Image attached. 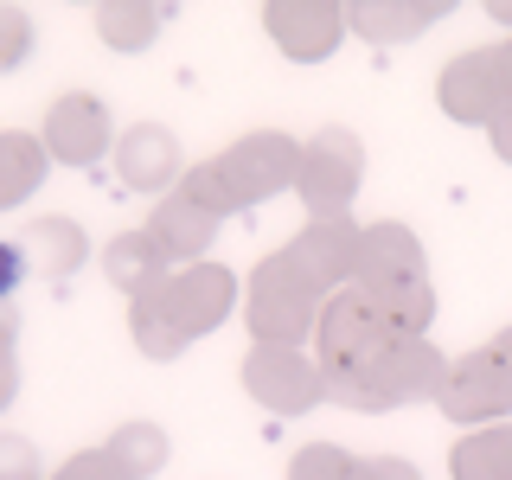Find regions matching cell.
Segmentation results:
<instances>
[{
	"label": "cell",
	"mask_w": 512,
	"mask_h": 480,
	"mask_svg": "<svg viewBox=\"0 0 512 480\" xmlns=\"http://www.w3.org/2000/svg\"><path fill=\"white\" fill-rule=\"evenodd\" d=\"M359 288H397V282H429V256H423V237L397 218H378V224H359Z\"/></svg>",
	"instance_id": "13"
},
{
	"label": "cell",
	"mask_w": 512,
	"mask_h": 480,
	"mask_svg": "<svg viewBox=\"0 0 512 480\" xmlns=\"http://www.w3.org/2000/svg\"><path fill=\"white\" fill-rule=\"evenodd\" d=\"M448 13V0H352L346 26L372 45H410Z\"/></svg>",
	"instance_id": "15"
},
{
	"label": "cell",
	"mask_w": 512,
	"mask_h": 480,
	"mask_svg": "<svg viewBox=\"0 0 512 480\" xmlns=\"http://www.w3.org/2000/svg\"><path fill=\"white\" fill-rule=\"evenodd\" d=\"M263 32L276 39L282 58L320 64V58H333L346 45V7H333V0H269Z\"/></svg>",
	"instance_id": "11"
},
{
	"label": "cell",
	"mask_w": 512,
	"mask_h": 480,
	"mask_svg": "<svg viewBox=\"0 0 512 480\" xmlns=\"http://www.w3.org/2000/svg\"><path fill=\"white\" fill-rule=\"evenodd\" d=\"M314 346H320L314 352L320 372H327V404H346L365 384V372L397 346V333L384 327V314L365 301V288H340V295H327V308H320Z\"/></svg>",
	"instance_id": "2"
},
{
	"label": "cell",
	"mask_w": 512,
	"mask_h": 480,
	"mask_svg": "<svg viewBox=\"0 0 512 480\" xmlns=\"http://www.w3.org/2000/svg\"><path fill=\"white\" fill-rule=\"evenodd\" d=\"M13 391H20V359H13V352H0V410L13 404Z\"/></svg>",
	"instance_id": "31"
},
{
	"label": "cell",
	"mask_w": 512,
	"mask_h": 480,
	"mask_svg": "<svg viewBox=\"0 0 512 480\" xmlns=\"http://www.w3.org/2000/svg\"><path fill=\"white\" fill-rule=\"evenodd\" d=\"M282 250L295 256V263L308 269V282L327 288V295L352 288V276H359V224L352 218H308Z\"/></svg>",
	"instance_id": "12"
},
{
	"label": "cell",
	"mask_w": 512,
	"mask_h": 480,
	"mask_svg": "<svg viewBox=\"0 0 512 480\" xmlns=\"http://www.w3.org/2000/svg\"><path fill=\"white\" fill-rule=\"evenodd\" d=\"M180 192H186L192 205H205V212H212V218H231V212H237V199H231V192H224V180H218V167H212V160H205V167H186Z\"/></svg>",
	"instance_id": "24"
},
{
	"label": "cell",
	"mask_w": 512,
	"mask_h": 480,
	"mask_svg": "<svg viewBox=\"0 0 512 480\" xmlns=\"http://www.w3.org/2000/svg\"><path fill=\"white\" fill-rule=\"evenodd\" d=\"M20 250H26L32 276H45V282H64L90 263V237L77 218H32L20 231Z\"/></svg>",
	"instance_id": "16"
},
{
	"label": "cell",
	"mask_w": 512,
	"mask_h": 480,
	"mask_svg": "<svg viewBox=\"0 0 512 480\" xmlns=\"http://www.w3.org/2000/svg\"><path fill=\"white\" fill-rule=\"evenodd\" d=\"M13 340H20V314H13V301L0 308V352H13Z\"/></svg>",
	"instance_id": "32"
},
{
	"label": "cell",
	"mask_w": 512,
	"mask_h": 480,
	"mask_svg": "<svg viewBox=\"0 0 512 480\" xmlns=\"http://www.w3.org/2000/svg\"><path fill=\"white\" fill-rule=\"evenodd\" d=\"M103 455H109V468L122 480H154L167 468V429L160 423H122L116 436L103 442Z\"/></svg>",
	"instance_id": "22"
},
{
	"label": "cell",
	"mask_w": 512,
	"mask_h": 480,
	"mask_svg": "<svg viewBox=\"0 0 512 480\" xmlns=\"http://www.w3.org/2000/svg\"><path fill=\"white\" fill-rule=\"evenodd\" d=\"M26 52H32V20H26L20 7H0V77L20 71Z\"/></svg>",
	"instance_id": "25"
},
{
	"label": "cell",
	"mask_w": 512,
	"mask_h": 480,
	"mask_svg": "<svg viewBox=\"0 0 512 480\" xmlns=\"http://www.w3.org/2000/svg\"><path fill=\"white\" fill-rule=\"evenodd\" d=\"M45 154L58 167H96L103 154H116V122H109V103L90 90H64L52 109H45Z\"/></svg>",
	"instance_id": "9"
},
{
	"label": "cell",
	"mask_w": 512,
	"mask_h": 480,
	"mask_svg": "<svg viewBox=\"0 0 512 480\" xmlns=\"http://www.w3.org/2000/svg\"><path fill=\"white\" fill-rule=\"evenodd\" d=\"M436 103H442V116L461 122V128H493V116L512 103V96H506V77H500V58H493V45H480V52H461V58L442 64Z\"/></svg>",
	"instance_id": "10"
},
{
	"label": "cell",
	"mask_w": 512,
	"mask_h": 480,
	"mask_svg": "<svg viewBox=\"0 0 512 480\" xmlns=\"http://www.w3.org/2000/svg\"><path fill=\"white\" fill-rule=\"evenodd\" d=\"M448 474L455 480H512V423L468 429L448 448Z\"/></svg>",
	"instance_id": "21"
},
{
	"label": "cell",
	"mask_w": 512,
	"mask_h": 480,
	"mask_svg": "<svg viewBox=\"0 0 512 480\" xmlns=\"http://www.w3.org/2000/svg\"><path fill=\"white\" fill-rule=\"evenodd\" d=\"M493 58H500V77H506V96H512V39L493 45Z\"/></svg>",
	"instance_id": "33"
},
{
	"label": "cell",
	"mask_w": 512,
	"mask_h": 480,
	"mask_svg": "<svg viewBox=\"0 0 512 480\" xmlns=\"http://www.w3.org/2000/svg\"><path fill=\"white\" fill-rule=\"evenodd\" d=\"M167 20H173V7H154V0H103L96 7V39L109 52H148Z\"/></svg>",
	"instance_id": "20"
},
{
	"label": "cell",
	"mask_w": 512,
	"mask_h": 480,
	"mask_svg": "<svg viewBox=\"0 0 512 480\" xmlns=\"http://www.w3.org/2000/svg\"><path fill=\"white\" fill-rule=\"evenodd\" d=\"M45 167H52V154H45V141H39V135L0 128V212L26 205L32 192L45 186Z\"/></svg>",
	"instance_id": "19"
},
{
	"label": "cell",
	"mask_w": 512,
	"mask_h": 480,
	"mask_svg": "<svg viewBox=\"0 0 512 480\" xmlns=\"http://www.w3.org/2000/svg\"><path fill=\"white\" fill-rule=\"evenodd\" d=\"M487 141H493V154H500L506 167H512V103L500 109V116H493V128H487Z\"/></svg>",
	"instance_id": "30"
},
{
	"label": "cell",
	"mask_w": 512,
	"mask_h": 480,
	"mask_svg": "<svg viewBox=\"0 0 512 480\" xmlns=\"http://www.w3.org/2000/svg\"><path fill=\"white\" fill-rule=\"evenodd\" d=\"M237 308V276L224 263H186L154 295L128 301V333L148 359H180L192 340L218 333Z\"/></svg>",
	"instance_id": "1"
},
{
	"label": "cell",
	"mask_w": 512,
	"mask_h": 480,
	"mask_svg": "<svg viewBox=\"0 0 512 480\" xmlns=\"http://www.w3.org/2000/svg\"><path fill=\"white\" fill-rule=\"evenodd\" d=\"M442 416L448 423H506L512 416V365L500 359L493 346H474L461 352V359H448V378H442Z\"/></svg>",
	"instance_id": "8"
},
{
	"label": "cell",
	"mask_w": 512,
	"mask_h": 480,
	"mask_svg": "<svg viewBox=\"0 0 512 480\" xmlns=\"http://www.w3.org/2000/svg\"><path fill=\"white\" fill-rule=\"evenodd\" d=\"M0 480H45L39 448H32L26 436H7V429H0Z\"/></svg>",
	"instance_id": "26"
},
{
	"label": "cell",
	"mask_w": 512,
	"mask_h": 480,
	"mask_svg": "<svg viewBox=\"0 0 512 480\" xmlns=\"http://www.w3.org/2000/svg\"><path fill=\"white\" fill-rule=\"evenodd\" d=\"M327 288L308 282V269L288 250L263 256L250 269V295H244V320H250V346H301L320 327Z\"/></svg>",
	"instance_id": "3"
},
{
	"label": "cell",
	"mask_w": 512,
	"mask_h": 480,
	"mask_svg": "<svg viewBox=\"0 0 512 480\" xmlns=\"http://www.w3.org/2000/svg\"><path fill=\"white\" fill-rule=\"evenodd\" d=\"M487 346H493V352H500V359L512 365V327H506V333H493V340H487Z\"/></svg>",
	"instance_id": "34"
},
{
	"label": "cell",
	"mask_w": 512,
	"mask_h": 480,
	"mask_svg": "<svg viewBox=\"0 0 512 480\" xmlns=\"http://www.w3.org/2000/svg\"><path fill=\"white\" fill-rule=\"evenodd\" d=\"M32 276V263H26V250H20V237H0V308H7V295H20V282Z\"/></svg>",
	"instance_id": "27"
},
{
	"label": "cell",
	"mask_w": 512,
	"mask_h": 480,
	"mask_svg": "<svg viewBox=\"0 0 512 480\" xmlns=\"http://www.w3.org/2000/svg\"><path fill=\"white\" fill-rule=\"evenodd\" d=\"M244 391L269 416H308L314 404H327V372L301 346H250L244 352Z\"/></svg>",
	"instance_id": "7"
},
{
	"label": "cell",
	"mask_w": 512,
	"mask_h": 480,
	"mask_svg": "<svg viewBox=\"0 0 512 480\" xmlns=\"http://www.w3.org/2000/svg\"><path fill=\"white\" fill-rule=\"evenodd\" d=\"M212 167H218L224 192L237 199V212H256L263 199H276V192L295 186V173H301V141L282 135V128H256V135L231 141V148H224Z\"/></svg>",
	"instance_id": "4"
},
{
	"label": "cell",
	"mask_w": 512,
	"mask_h": 480,
	"mask_svg": "<svg viewBox=\"0 0 512 480\" xmlns=\"http://www.w3.org/2000/svg\"><path fill=\"white\" fill-rule=\"evenodd\" d=\"M487 13H493V20H500V26H512V7H506V0H493Z\"/></svg>",
	"instance_id": "35"
},
{
	"label": "cell",
	"mask_w": 512,
	"mask_h": 480,
	"mask_svg": "<svg viewBox=\"0 0 512 480\" xmlns=\"http://www.w3.org/2000/svg\"><path fill=\"white\" fill-rule=\"evenodd\" d=\"M359 180H365V148L352 128H320L301 148V173H295V192L308 205V218H346V205L359 199Z\"/></svg>",
	"instance_id": "5"
},
{
	"label": "cell",
	"mask_w": 512,
	"mask_h": 480,
	"mask_svg": "<svg viewBox=\"0 0 512 480\" xmlns=\"http://www.w3.org/2000/svg\"><path fill=\"white\" fill-rule=\"evenodd\" d=\"M148 231H154V244L167 250V263H205V244L218 237V218L205 212V205H192L186 192H167V199L154 205Z\"/></svg>",
	"instance_id": "18"
},
{
	"label": "cell",
	"mask_w": 512,
	"mask_h": 480,
	"mask_svg": "<svg viewBox=\"0 0 512 480\" xmlns=\"http://www.w3.org/2000/svg\"><path fill=\"white\" fill-rule=\"evenodd\" d=\"M442 378H448V359L429 340H397L384 359L365 372V384L346 397V410L359 416H378V410H397V404H436L442 397Z\"/></svg>",
	"instance_id": "6"
},
{
	"label": "cell",
	"mask_w": 512,
	"mask_h": 480,
	"mask_svg": "<svg viewBox=\"0 0 512 480\" xmlns=\"http://www.w3.org/2000/svg\"><path fill=\"white\" fill-rule=\"evenodd\" d=\"M116 173H122L128 192H167L173 180H186L180 135H173V128H160V122H135L116 141Z\"/></svg>",
	"instance_id": "14"
},
{
	"label": "cell",
	"mask_w": 512,
	"mask_h": 480,
	"mask_svg": "<svg viewBox=\"0 0 512 480\" xmlns=\"http://www.w3.org/2000/svg\"><path fill=\"white\" fill-rule=\"evenodd\" d=\"M352 480H423L410 468V461H397V455H365L359 468H352Z\"/></svg>",
	"instance_id": "29"
},
{
	"label": "cell",
	"mask_w": 512,
	"mask_h": 480,
	"mask_svg": "<svg viewBox=\"0 0 512 480\" xmlns=\"http://www.w3.org/2000/svg\"><path fill=\"white\" fill-rule=\"evenodd\" d=\"M52 480H122V474L109 468V455H103V448H84V455H71V461H64V468H58Z\"/></svg>",
	"instance_id": "28"
},
{
	"label": "cell",
	"mask_w": 512,
	"mask_h": 480,
	"mask_svg": "<svg viewBox=\"0 0 512 480\" xmlns=\"http://www.w3.org/2000/svg\"><path fill=\"white\" fill-rule=\"evenodd\" d=\"M352 468H359V461H352L340 442H308L288 461V480H352Z\"/></svg>",
	"instance_id": "23"
},
{
	"label": "cell",
	"mask_w": 512,
	"mask_h": 480,
	"mask_svg": "<svg viewBox=\"0 0 512 480\" xmlns=\"http://www.w3.org/2000/svg\"><path fill=\"white\" fill-rule=\"evenodd\" d=\"M103 276H109V288H122L128 301H141L167 282V250L154 244L148 224H141V231H122V237L103 244Z\"/></svg>",
	"instance_id": "17"
}]
</instances>
